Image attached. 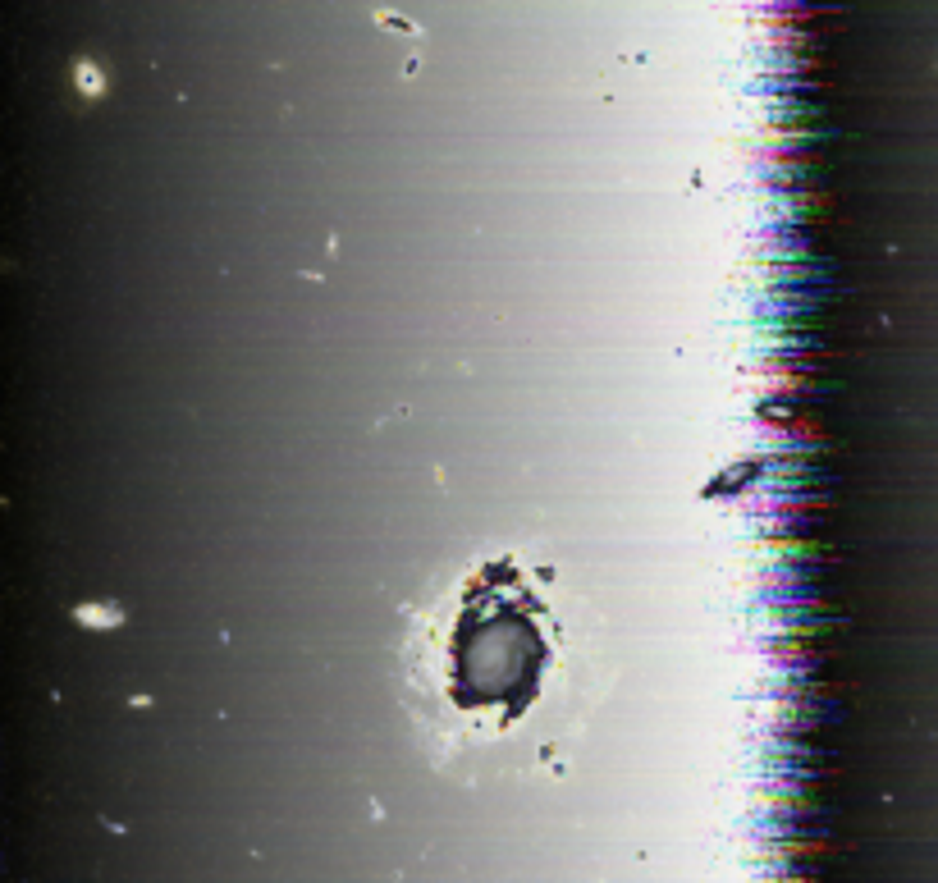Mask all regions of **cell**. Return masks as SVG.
<instances>
[{"label": "cell", "mask_w": 938, "mask_h": 883, "mask_svg": "<svg viewBox=\"0 0 938 883\" xmlns=\"http://www.w3.org/2000/svg\"><path fill=\"white\" fill-rule=\"evenodd\" d=\"M545 618V600L513 563H490L463 582L435 687L467 733H513L540 700L554 664V623Z\"/></svg>", "instance_id": "cell-1"}]
</instances>
